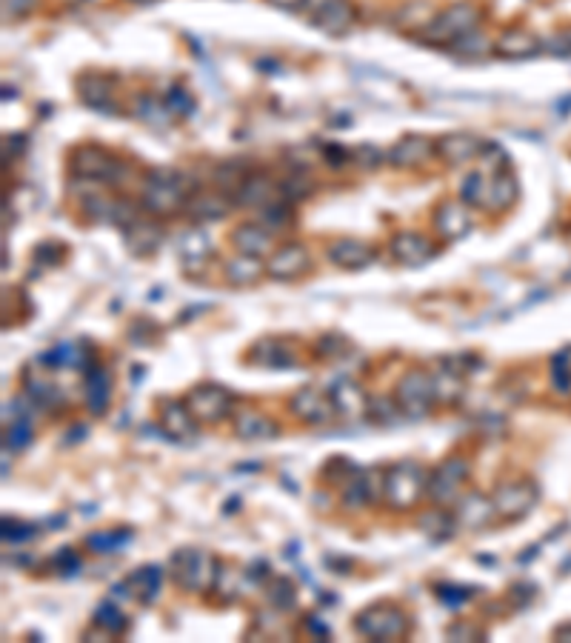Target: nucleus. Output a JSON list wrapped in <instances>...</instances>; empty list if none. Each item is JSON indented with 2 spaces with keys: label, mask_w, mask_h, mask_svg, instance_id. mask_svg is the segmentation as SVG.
I'll return each instance as SVG.
<instances>
[{
  "label": "nucleus",
  "mask_w": 571,
  "mask_h": 643,
  "mask_svg": "<svg viewBox=\"0 0 571 643\" xmlns=\"http://www.w3.org/2000/svg\"><path fill=\"white\" fill-rule=\"evenodd\" d=\"M232 209H237L232 195H226L223 189L215 186V189H197V192H192L183 215L195 223H215L226 221Z\"/></svg>",
  "instance_id": "obj_20"
},
{
  "label": "nucleus",
  "mask_w": 571,
  "mask_h": 643,
  "mask_svg": "<svg viewBox=\"0 0 571 643\" xmlns=\"http://www.w3.org/2000/svg\"><path fill=\"white\" fill-rule=\"evenodd\" d=\"M432 158H437V141L426 138V135H406L386 152V163L392 169H403V172L420 169Z\"/></svg>",
  "instance_id": "obj_18"
},
{
  "label": "nucleus",
  "mask_w": 571,
  "mask_h": 643,
  "mask_svg": "<svg viewBox=\"0 0 571 643\" xmlns=\"http://www.w3.org/2000/svg\"><path fill=\"white\" fill-rule=\"evenodd\" d=\"M446 638L449 641H486V629H480L469 621H454L446 629Z\"/></svg>",
  "instance_id": "obj_50"
},
{
  "label": "nucleus",
  "mask_w": 571,
  "mask_h": 643,
  "mask_svg": "<svg viewBox=\"0 0 571 643\" xmlns=\"http://www.w3.org/2000/svg\"><path fill=\"white\" fill-rule=\"evenodd\" d=\"M434 592H437V601L449 606V609H457V606H463V603H469L474 598V589L457 586V583H440V586H434Z\"/></svg>",
  "instance_id": "obj_47"
},
{
  "label": "nucleus",
  "mask_w": 571,
  "mask_h": 643,
  "mask_svg": "<svg viewBox=\"0 0 571 643\" xmlns=\"http://www.w3.org/2000/svg\"><path fill=\"white\" fill-rule=\"evenodd\" d=\"M83 401L92 415H106L112 403V375L103 363H92L83 372Z\"/></svg>",
  "instance_id": "obj_28"
},
{
  "label": "nucleus",
  "mask_w": 571,
  "mask_h": 643,
  "mask_svg": "<svg viewBox=\"0 0 571 643\" xmlns=\"http://www.w3.org/2000/svg\"><path fill=\"white\" fill-rule=\"evenodd\" d=\"M420 529H423V535H429L432 541H449L454 535V529H460V526L454 521L452 509L432 506V509L420 518Z\"/></svg>",
  "instance_id": "obj_39"
},
{
  "label": "nucleus",
  "mask_w": 571,
  "mask_h": 643,
  "mask_svg": "<svg viewBox=\"0 0 571 643\" xmlns=\"http://www.w3.org/2000/svg\"><path fill=\"white\" fill-rule=\"evenodd\" d=\"M266 601L275 606L277 612H295L297 609V586L286 575H272L266 581Z\"/></svg>",
  "instance_id": "obj_40"
},
{
  "label": "nucleus",
  "mask_w": 571,
  "mask_h": 643,
  "mask_svg": "<svg viewBox=\"0 0 571 643\" xmlns=\"http://www.w3.org/2000/svg\"><path fill=\"white\" fill-rule=\"evenodd\" d=\"M52 566H55V572H60V575H75V572L83 569V558L78 555V549L63 546L58 555L52 558Z\"/></svg>",
  "instance_id": "obj_49"
},
{
  "label": "nucleus",
  "mask_w": 571,
  "mask_h": 643,
  "mask_svg": "<svg viewBox=\"0 0 571 643\" xmlns=\"http://www.w3.org/2000/svg\"><path fill=\"white\" fill-rule=\"evenodd\" d=\"M40 363H46V369H89L95 358H92V352H89V346L86 343H58V346H52Z\"/></svg>",
  "instance_id": "obj_34"
},
{
  "label": "nucleus",
  "mask_w": 571,
  "mask_h": 643,
  "mask_svg": "<svg viewBox=\"0 0 571 643\" xmlns=\"http://www.w3.org/2000/svg\"><path fill=\"white\" fill-rule=\"evenodd\" d=\"M520 195V186H517V175L512 172V166H500L492 169L489 175V195H486V209L489 212H509Z\"/></svg>",
  "instance_id": "obj_33"
},
{
  "label": "nucleus",
  "mask_w": 571,
  "mask_h": 643,
  "mask_svg": "<svg viewBox=\"0 0 571 643\" xmlns=\"http://www.w3.org/2000/svg\"><path fill=\"white\" fill-rule=\"evenodd\" d=\"M166 241V229H163V223L158 218H152V215H143L140 221H135L132 226H126L123 229V243H126V249L135 255V258H149V255H155L160 246Z\"/></svg>",
  "instance_id": "obj_25"
},
{
  "label": "nucleus",
  "mask_w": 571,
  "mask_h": 643,
  "mask_svg": "<svg viewBox=\"0 0 571 643\" xmlns=\"http://www.w3.org/2000/svg\"><path fill=\"white\" fill-rule=\"evenodd\" d=\"M486 195H489V172L472 169L460 183V201L469 203L472 209H486Z\"/></svg>",
  "instance_id": "obj_41"
},
{
  "label": "nucleus",
  "mask_w": 571,
  "mask_h": 643,
  "mask_svg": "<svg viewBox=\"0 0 571 643\" xmlns=\"http://www.w3.org/2000/svg\"><path fill=\"white\" fill-rule=\"evenodd\" d=\"M163 101H166V106H169V112H172L175 118H183V121H186V118H192V115L197 112L195 95H192V92H186L183 86H172V89L166 92V98H163Z\"/></svg>",
  "instance_id": "obj_46"
},
{
  "label": "nucleus",
  "mask_w": 571,
  "mask_h": 643,
  "mask_svg": "<svg viewBox=\"0 0 571 643\" xmlns=\"http://www.w3.org/2000/svg\"><path fill=\"white\" fill-rule=\"evenodd\" d=\"M132 115L138 118L140 123H146L149 129H169L175 123V115L169 112V106L163 98H155V95H138L132 101Z\"/></svg>",
  "instance_id": "obj_37"
},
{
  "label": "nucleus",
  "mask_w": 571,
  "mask_h": 643,
  "mask_svg": "<svg viewBox=\"0 0 571 643\" xmlns=\"http://www.w3.org/2000/svg\"><path fill=\"white\" fill-rule=\"evenodd\" d=\"M329 395L337 406V415H366V406H369V395L360 389V383H355L352 378H337L329 386Z\"/></svg>",
  "instance_id": "obj_35"
},
{
  "label": "nucleus",
  "mask_w": 571,
  "mask_h": 643,
  "mask_svg": "<svg viewBox=\"0 0 571 643\" xmlns=\"http://www.w3.org/2000/svg\"><path fill=\"white\" fill-rule=\"evenodd\" d=\"M78 101L103 115H120L118 95H115V81L100 75V72H86L78 78Z\"/></svg>",
  "instance_id": "obj_19"
},
{
  "label": "nucleus",
  "mask_w": 571,
  "mask_h": 643,
  "mask_svg": "<svg viewBox=\"0 0 571 643\" xmlns=\"http://www.w3.org/2000/svg\"><path fill=\"white\" fill-rule=\"evenodd\" d=\"M554 638H557V641H571V623L557 626V629H554Z\"/></svg>",
  "instance_id": "obj_54"
},
{
  "label": "nucleus",
  "mask_w": 571,
  "mask_h": 643,
  "mask_svg": "<svg viewBox=\"0 0 571 643\" xmlns=\"http://www.w3.org/2000/svg\"><path fill=\"white\" fill-rule=\"evenodd\" d=\"M452 512L457 526L472 529V532H480V529H486L497 521L492 495H483V492H463V498L454 503Z\"/></svg>",
  "instance_id": "obj_24"
},
{
  "label": "nucleus",
  "mask_w": 571,
  "mask_h": 643,
  "mask_svg": "<svg viewBox=\"0 0 571 643\" xmlns=\"http://www.w3.org/2000/svg\"><path fill=\"white\" fill-rule=\"evenodd\" d=\"M40 0H3V21H23L38 9Z\"/></svg>",
  "instance_id": "obj_51"
},
{
  "label": "nucleus",
  "mask_w": 571,
  "mask_h": 643,
  "mask_svg": "<svg viewBox=\"0 0 571 643\" xmlns=\"http://www.w3.org/2000/svg\"><path fill=\"white\" fill-rule=\"evenodd\" d=\"M232 429L240 441H275V438H280V423L272 415H263L257 409L235 412Z\"/></svg>",
  "instance_id": "obj_30"
},
{
  "label": "nucleus",
  "mask_w": 571,
  "mask_h": 643,
  "mask_svg": "<svg viewBox=\"0 0 571 643\" xmlns=\"http://www.w3.org/2000/svg\"><path fill=\"white\" fill-rule=\"evenodd\" d=\"M389 252H392V261L406 266V269H417V266H426L437 255V243L423 235V232H397L389 241Z\"/></svg>",
  "instance_id": "obj_16"
},
{
  "label": "nucleus",
  "mask_w": 571,
  "mask_h": 643,
  "mask_svg": "<svg viewBox=\"0 0 571 643\" xmlns=\"http://www.w3.org/2000/svg\"><path fill=\"white\" fill-rule=\"evenodd\" d=\"M543 52V41L523 26H509L494 41V58L500 61H529Z\"/></svg>",
  "instance_id": "obj_26"
},
{
  "label": "nucleus",
  "mask_w": 571,
  "mask_h": 643,
  "mask_svg": "<svg viewBox=\"0 0 571 643\" xmlns=\"http://www.w3.org/2000/svg\"><path fill=\"white\" fill-rule=\"evenodd\" d=\"M352 341H346L343 335H323L315 343V355L320 361H343L346 355H352Z\"/></svg>",
  "instance_id": "obj_44"
},
{
  "label": "nucleus",
  "mask_w": 571,
  "mask_h": 643,
  "mask_svg": "<svg viewBox=\"0 0 571 643\" xmlns=\"http://www.w3.org/2000/svg\"><path fill=\"white\" fill-rule=\"evenodd\" d=\"M469 478H472V461L466 455H449L429 472L426 498L432 501V506L452 509L454 503L463 498Z\"/></svg>",
  "instance_id": "obj_8"
},
{
  "label": "nucleus",
  "mask_w": 571,
  "mask_h": 643,
  "mask_svg": "<svg viewBox=\"0 0 571 643\" xmlns=\"http://www.w3.org/2000/svg\"><path fill=\"white\" fill-rule=\"evenodd\" d=\"M494 515L500 523H514L529 518L534 506L540 503V486L532 478H517L494 486L492 492Z\"/></svg>",
  "instance_id": "obj_9"
},
{
  "label": "nucleus",
  "mask_w": 571,
  "mask_h": 643,
  "mask_svg": "<svg viewBox=\"0 0 571 643\" xmlns=\"http://www.w3.org/2000/svg\"><path fill=\"white\" fill-rule=\"evenodd\" d=\"M309 21L329 38H346L357 23L355 3L352 0H317Z\"/></svg>",
  "instance_id": "obj_14"
},
{
  "label": "nucleus",
  "mask_w": 571,
  "mask_h": 643,
  "mask_svg": "<svg viewBox=\"0 0 571 643\" xmlns=\"http://www.w3.org/2000/svg\"><path fill=\"white\" fill-rule=\"evenodd\" d=\"M260 223L263 226H269L272 232H280V229H286V226H292L295 223V203L289 201H275L269 203L266 209H260Z\"/></svg>",
  "instance_id": "obj_43"
},
{
  "label": "nucleus",
  "mask_w": 571,
  "mask_h": 643,
  "mask_svg": "<svg viewBox=\"0 0 571 643\" xmlns=\"http://www.w3.org/2000/svg\"><path fill=\"white\" fill-rule=\"evenodd\" d=\"M394 401L400 406L403 418H409V421L426 418L440 403L434 372L423 369V366H412L409 372H403V378L394 383Z\"/></svg>",
  "instance_id": "obj_7"
},
{
  "label": "nucleus",
  "mask_w": 571,
  "mask_h": 643,
  "mask_svg": "<svg viewBox=\"0 0 571 643\" xmlns=\"http://www.w3.org/2000/svg\"><path fill=\"white\" fill-rule=\"evenodd\" d=\"M432 226L440 241H446V243L463 241V238H466V235L474 229L472 206H469V203H463L460 198L440 201L437 203V209H434Z\"/></svg>",
  "instance_id": "obj_13"
},
{
  "label": "nucleus",
  "mask_w": 571,
  "mask_h": 643,
  "mask_svg": "<svg viewBox=\"0 0 571 643\" xmlns=\"http://www.w3.org/2000/svg\"><path fill=\"white\" fill-rule=\"evenodd\" d=\"M237 209H266L269 203L280 201V183L269 175V172H260V169H252L240 186L235 189L232 195Z\"/></svg>",
  "instance_id": "obj_17"
},
{
  "label": "nucleus",
  "mask_w": 571,
  "mask_h": 643,
  "mask_svg": "<svg viewBox=\"0 0 571 643\" xmlns=\"http://www.w3.org/2000/svg\"><path fill=\"white\" fill-rule=\"evenodd\" d=\"M212 252H215L212 241H209V235L203 229H189L178 243L180 263H183V269L189 275H203L206 266L212 263Z\"/></svg>",
  "instance_id": "obj_31"
},
{
  "label": "nucleus",
  "mask_w": 571,
  "mask_h": 643,
  "mask_svg": "<svg viewBox=\"0 0 571 643\" xmlns=\"http://www.w3.org/2000/svg\"><path fill=\"white\" fill-rule=\"evenodd\" d=\"M486 146L489 141H483L474 132H452L437 138V158L449 166H463V163L480 161L486 155Z\"/></svg>",
  "instance_id": "obj_21"
},
{
  "label": "nucleus",
  "mask_w": 571,
  "mask_h": 643,
  "mask_svg": "<svg viewBox=\"0 0 571 643\" xmlns=\"http://www.w3.org/2000/svg\"><path fill=\"white\" fill-rule=\"evenodd\" d=\"M486 18V9L477 0H454L446 9H437L432 15V21L426 23L417 32V41L426 46H452L457 38L469 35L474 29H480V23Z\"/></svg>",
  "instance_id": "obj_3"
},
{
  "label": "nucleus",
  "mask_w": 571,
  "mask_h": 643,
  "mask_svg": "<svg viewBox=\"0 0 571 643\" xmlns=\"http://www.w3.org/2000/svg\"><path fill=\"white\" fill-rule=\"evenodd\" d=\"M289 412L292 418L306 426H323L337 415V406L329 395V389L320 386H300L289 398Z\"/></svg>",
  "instance_id": "obj_12"
},
{
  "label": "nucleus",
  "mask_w": 571,
  "mask_h": 643,
  "mask_svg": "<svg viewBox=\"0 0 571 643\" xmlns=\"http://www.w3.org/2000/svg\"><path fill=\"white\" fill-rule=\"evenodd\" d=\"M309 269H312V252L300 241L280 243L266 258V278L277 283L300 281Z\"/></svg>",
  "instance_id": "obj_11"
},
{
  "label": "nucleus",
  "mask_w": 571,
  "mask_h": 643,
  "mask_svg": "<svg viewBox=\"0 0 571 643\" xmlns=\"http://www.w3.org/2000/svg\"><path fill=\"white\" fill-rule=\"evenodd\" d=\"M183 401L192 409L197 423H203V426L232 421V415H235V395L220 383H197Z\"/></svg>",
  "instance_id": "obj_10"
},
{
  "label": "nucleus",
  "mask_w": 571,
  "mask_h": 643,
  "mask_svg": "<svg viewBox=\"0 0 571 643\" xmlns=\"http://www.w3.org/2000/svg\"><path fill=\"white\" fill-rule=\"evenodd\" d=\"M220 575V561L203 546H180L169 555V578L186 595H212Z\"/></svg>",
  "instance_id": "obj_2"
},
{
  "label": "nucleus",
  "mask_w": 571,
  "mask_h": 643,
  "mask_svg": "<svg viewBox=\"0 0 571 643\" xmlns=\"http://www.w3.org/2000/svg\"><path fill=\"white\" fill-rule=\"evenodd\" d=\"M306 629H309L315 638H329V629H326V623H320V618H315V615H309V618H306Z\"/></svg>",
  "instance_id": "obj_53"
},
{
  "label": "nucleus",
  "mask_w": 571,
  "mask_h": 643,
  "mask_svg": "<svg viewBox=\"0 0 571 643\" xmlns=\"http://www.w3.org/2000/svg\"><path fill=\"white\" fill-rule=\"evenodd\" d=\"M3 543H26L38 535V526L35 523L12 521V518H3Z\"/></svg>",
  "instance_id": "obj_48"
},
{
  "label": "nucleus",
  "mask_w": 571,
  "mask_h": 643,
  "mask_svg": "<svg viewBox=\"0 0 571 643\" xmlns=\"http://www.w3.org/2000/svg\"><path fill=\"white\" fill-rule=\"evenodd\" d=\"M355 632L363 635V638H369V641H406L412 635V618L397 603L380 601L357 612Z\"/></svg>",
  "instance_id": "obj_5"
},
{
  "label": "nucleus",
  "mask_w": 571,
  "mask_h": 643,
  "mask_svg": "<svg viewBox=\"0 0 571 643\" xmlns=\"http://www.w3.org/2000/svg\"><path fill=\"white\" fill-rule=\"evenodd\" d=\"M126 3H135V6H146V3H155V0H126Z\"/></svg>",
  "instance_id": "obj_55"
},
{
  "label": "nucleus",
  "mask_w": 571,
  "mask_h": 643,
  "mask_svg": "<svg viewBox=\"0 0 571 643\" xmlns=\"http://www.w3.org/2000/svg\"><path fill=\"white\" fill-rule=\"evenodd\" d=\"M446 52L457 58V61H483V58H492L494 55V41L483 32V29H474L469 35L457 38L452 46H446Z\"/></svg>",
  "instance_id": "obj_36"
},
{
  "label": "nucleus",
  "mask_w": 571,
  "mask_h": 643,
  "mask_svg": "<svg viewBox=\"0 0 571 643\" xmlns=\"http://www.w3.org/2000/svg\"><path fill=\"white\" fill-rule=\"evenodd\" d=\"M192 186L186 181V175L169 166H155L146 172L143 186H140V206L146 215L166 221L186 212V203L192 198Z\"/></svg>",
  "instance_id": "obj_1"
},
{
  "label": "nucleus",
  "mask_w": 571,
  "mask_h": 643,
  "mask_svg": "<svg viewBox=\"0 0 571 643\" xmlns=\"http://www.w3.org/2000/svg\"><path fill=\"white\" fill-rule=\"evenodd\" d=\"M160 589H163V569H160L158 563H146V566L132 569V572L115 586V592H123L118 598L135 601L140 603V606H149V603L158 601Z\"/></svg>",
  "instance_id": "obj_15"
},
{
  "label": "nucleus",
  "mask_w": 571,
  "mask_h": 643,
  "mask_svg": "<svg viewBox=\"0 0 571 643\" xmlns=\"http://www.w3.org/2000/svg\"><path fill=\"white\" fill-rule=\"evenodd\" d=\"M326 258L343 272H363L375 263V246L360 238H335L326 246Z\"/></svg>",
  "instance_id": "obj_22"
},
{
  "label": "nucleus",
  "mask_w": 571,
  "mask_h": 643,
  "mask_svg": "<svg viewBox=\"0 0 571 643\" xmlns=\"http://www.w3.org/2000/svg\"><path fill=\"white\" fill-rule=\"evenodd\" d=\"M366 415H369V421H375L377 426H389V423H397L403 418V412H400V406L392 398H369V406H366Z\"/></svg>",
  "instance_id": "obj_45"
},
{
  "label": "nucleus",
  "mask_w": 571,
  "mask_h": 643,
  "mask_svg": "<svg viewBox=\"0 0 571 643\" xmlns=\"http://www.w3.org/2000/svg\"><path fill=\"white\" fill-rule=\"evenodd\" d=\"M123 172H126V163L98 143H80L69 152V175L80 183L118 186Z\"/></svg>",
  "instance_id": "obj_6"
},
{
  "label": "nucleus",
  "mask_w": 571,
  "mask_h": 643,
  "mask_svg": "<svg viewBox=\"0 0 571 643\" xmlns=\"http://www.w3.org/2000/svg\"><path fill=\"white\" fill-rule=\"evenodd\" d=\"M246 363L260 366V369H295L300 358H297V349L292 341H286V338H260L246 352Z\"/></svg>",
  "instance_id": "obj_23"
},
{
  "label": "nucleus",
  "mask_w": 571,
  "mask_h": 643,
  "mask_svg": "<svg viewBox=\"0 0 571 643\" xmlns=\"http://www.w3.org/2000/svg\"><path fill=\"white\" fill-rule=\"evenodd\" d=\"M92 626L100 629L106 638H123V635L129 632V615H126L115 601H103L98 609H95Z\"/></svg>",
  "instance_id": "obj_38"
},
{
  "label": "nucleus",
  "mask_w": 571,
  "mask_h": 643,
  "mask_svg": "<svg viewBox=\"0 0 571 643\" xmlns=\"http://www.w3.org/2000/svg\"><path fill=\"white\" fill-rule=\"evenodd\" d=\"M129 541H132V529L92 532V535L86 538V549H92V552H98V555H112V552H120Z\"/></svg>",
  "instance_id": "obj_42"
},
{
  "label": "nucleus",
  "mask_w": 571,
  "mask_h": 643,
  "mask_svg": "<svg viewBox=\"0 0 571 643\" xmlns=\"http://www.w3.org/2000/svg\"><path fill=\"white\" fill-rule=\"evenodd\" d=\"M89 3H92V0H89Z\"/></svg>",
  "instance_id": "obj_56"
},
{
  "label": "nucleus",
  "mask_w": 571,
  "mask_h": 643,
  "mask_svg": "<svg viewBox=\"0 0 571 643\" xmlns=\"http://www.w3.org/2000/svg\"><path fill=\"white\" fill-rule=\"evenodd\" d=\"M232 246L243 255H255V258H269V252L275 249V232L269 226H263L260 221H249L235 226L232 232Z\"/></svg>",
  "instance_id": "obj_29"
},
{
  "label": "nucleus",
  "mask_w": 571,
  "mask_h": 643,
  "mask_svg": "<svg viewBox=\"0 0 571 643\" xmlns=\"http://www.w3.org/2000/svg\"><path fill=\"white\" fill-rule=\"evenodd\" d=\"M263 275H266V258H255V255L235 252L229 261L223 263V281L229 283L232 289H249V286H255Z\"/></svg>",
  "instance_id": "obj_32"
},
{
  "label": "nucleus",
  "mask_w": 571,
  "mask_h": 643,
  "mask_svg": "<svg viewBox=\"0 0 571 643\" xmlns=\"http://www.w3.org/2000/svg\"><path fill=\"white\" fill-rule=\"evenodd\" d=\"M266 3L280 9V12H289V15H297L309 6V0H266Z\"/></svg>",
  "instance_id": "obj_52"
},
{
  "label": "nucleus",
  "mask_w": 571,
  "mask_h": 643,
  "mask_svg": "<svg viewBox=\"0 0 571 643\" xmlns=\"http://www.w3.org/2000/svg\"><path fill=\"white\" fill-rule=\"evenodd\" d=\"M158 421L163 435H169L172 441H189L197 435V418L186 401H175V398H163L158 401Z\"/></svg>",
  "instance_id": "obj_27"
},
{
  "label": "nucleus",
  "mask_w": 571,
  "mask_h": 643,
  "mask_svg": "<svg viewBox=\"0 0 571 643\" xmlns=\"http://www.w3.org/2000/svg\"><path fill=\"white\" fill-rule=\"evenodd\" d=\"M429 472L417 461L392 463L383 469V503L392 512H412L426 498Z\"/></svg>",
  "instance_id": "obj_4"
}]
</instances>
